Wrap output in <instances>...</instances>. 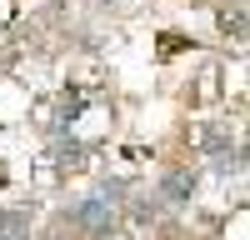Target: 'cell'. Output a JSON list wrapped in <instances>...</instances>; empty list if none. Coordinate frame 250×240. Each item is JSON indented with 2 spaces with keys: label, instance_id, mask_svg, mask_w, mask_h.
<instances>
[{
  "label": "cell",
  "instance_id": "obj_1",
  "mask_svg": "<svg viewBox=\"0 0 250 240\" xmlns=\"http://www.w3.org/2000/svg\"><path fill=\"white\" fill-rule=\"evenodd\" d=\"M70 220H75V225L85 230V235H110L115 210H110V200H105V195H85V200H80V205L70 210Z\"/></svg>",
  "mask_w": 250,
  "mask_h": 240
},
{
  "label": "cell",
  "instance_id": "obj_2",
  "mask_svg": "<svg viewBox=\"0 0 250 240\" xmlns=\"http://www.w3.org/2000/svg\"><path fill=\"white\" fill-rule=\"evenodd\" d=\"M160 195L170 200V205H185V200L195 195V170H170L160 180Z\"/></svg>",
  "mask_w": 250,
  "mask_h": 240
},
{
  "label": "cell",
  "instance_id": "obj_3",
  "mask_svg": "<svg viewBox=\"0 0 250 240\" xmlns=\"http://www.w3.org/2000/svg\"><path fill=\"white\" fill-rule=\"evenodd\" d=\"M25 235H30V215L0 210V240H25Z\"/></svg>",
  "mask_w": 250,
  "mask_h": 240
}]
</instances>
